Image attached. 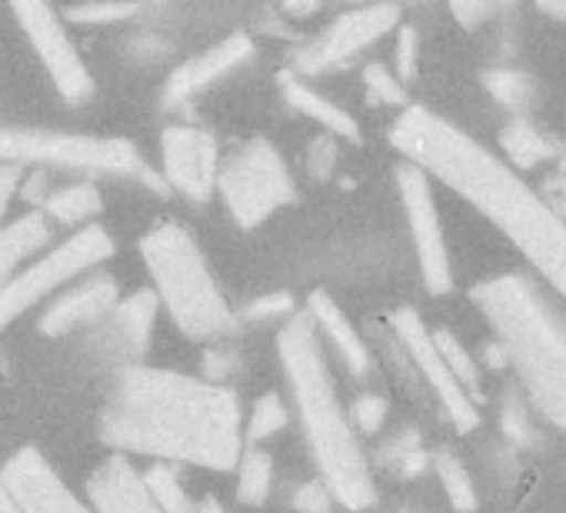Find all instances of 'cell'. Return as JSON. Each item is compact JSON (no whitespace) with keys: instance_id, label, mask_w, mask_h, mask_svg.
<instances>
[{"instance_id":"cell-1","label":"cell","mask_w":566,"mask_h":513,"mask_svg":"<svg viewBox=\"0 0 566 513\" xmlns=\"http://www.w3.org/2000/svg\"><path fill=\"white\" fill-rule=\"evenodd\" d=\"M390 144L407 157V164L447 184L480 210L523 253L536 278L566 297V217L503 157L420 104H407L400 111L390 127Z\"/></svg>"},{"instance_id":"cell-2","label":"cell","mask_w":566,"mask_h":513,"mask_svg":"<svg viewBox=\"0 0 566 513\" xmlns=\"http://www.w3.org/2000/svg\"><path fill=\"white\" fill-rule=\"evenodd\" d=\"M101 437L117 457L230 470L243 450V417L233 390L207 377L130 364L107 390Z\"/></svg>"},{"instance_id":"cell-3","label":"cell","mask_w":566,"mask_h":513,"mask_svg":"<svg viewBox=\"0 0 566 513\" xmlns=\"http://www.w3.org/2000/svg\"><path fill=\"white\" fill-rule=\"evenodd\" d=\"M280 367L287 374L297 417L304 423L307 447L321 470V480L337 503L350 510H367L377 500V483L370 460L364 457L360 437L340 404L337 384L331 377L321 334L307 314H294L276 334Z\"/></svg>"},{"instance_id":"cell-4","label":"cell","mask_w":566,"mask_h":513,"mask_svg":"<svg viewBox=\"0 0 566 513\" xmlns=\"http://www.w3.org/2000/svg\"><path fill=\"white\" fill-rule=\"evenodd\" d=\"M473 304L493 327L526 407L566 433V321L526 274H500L473 287Z\"/></svg>"},{"instance_id":"cell-5","label":"cell","mask_w":566,"mask_h":513,"mask_svg":"<svg viewBox=\"0 0 566 513\" xmlns=\"http://www.w3.org/2000/svg\"><path fill=\"white\" fill-rule=\"evenodd\" d=\"M144 268L154 284L157 304L170 314L174 327L190 341H217L233 327V311L220 294L197 237L167 220L140 240Z\"/></svg>"},{"instance_id":"cell-6","label":"cell","mask_w":566,"mask_h":513,"mask_svg":"<svg viewBox=\"0 0 566 513\" xmlns=\"http://www.w3.org/2000/svg\"><path fill=\"white\" fill-rule=\"evenodd\" d=\"M0 164H24L81 170V174H114L134 177L157 193H167L160 174L147 167L140 150L120 137H94V134H67V130H31V127H4L0 130Z\"/></svg>"},{"instance_id":"cell-7","label":"cell","mask_w":566,"mask_h":513,"mask_svg":"<svg viewBox=\"0 0 566 513\" xmlns=\"http://www.w3.org/2000/svg\"><path fill=\"white\" fill-rule=\"evenodd\" d=\"M107 256H114V237L101 227H81L48 253L34 256L11 281L0 284V331H8L21 314L71 287L74 281L94 274Z\"/></svg>"},{"instance_id":"cell-8","label":"cell","mask_w":566,"mask_h":513,"mask_svg":"<svg viewBox=\"0 0 566 513\" xmlns=\"http://www.w3.org/2000/svg\"><path fill=\"white\" fill-rule=\"evenodd\" d=\"M217 193L237 227L253 230L280 207L297 200L294 174L266 137L240 144L217 170Z\"/></svg>"},{"instance_id":"cell-9","label":"cell","mask_w":566,"mask_h":513,"mask_svg":"<svg viewBox=\"0 0 566 513\" xmlns=\"http://www.w3.org/2000/svg\"><path fill=\"white\" fill-rule=\"evenodd\" d=\"M397 190H400V203H403L407 227L413 237L423 287L433 297H443L453 291V264H450V250H447V237H443V223L437 213L430 177L403 160L397 167Z\"/></svg>"},{"instance_id":"cell-10","label":"cell","mask_w":566,"mask_h":513,"mask_svg":"<svg viewBox=\"0 0 566 513\" xmlns=\"http://www.w3.org/2000/svg\"><path fill=\"white\" fill-rule=\"evenodd\" d=\"M387 327L394 331V337H397L400 347L407 350V357H410L417 377L423 380L427 394H433L437 404L443 407L447 420H450L460 433L476 430V427H480V407L460 390V384H457L453 374L447 370V364H443V357H440V350H437V344H433V334H430V327L423 324V317H420L417 311H410V307H400V311L390 314Z\"/></svg>"},{"instance_id":"cell-11","label":"cell","mask_w":566,"mask_h":513,"mask_svg":"<svg viewBox=\"0 0 566 513\" xmlns=\"http://www.w3.org/2000/svg\"><path fill=\"white\" fill-rule=\"evenodd\" d=\"M397 28H400V8H394V4L344 11L340 18H334L327 24V31H321L314 41H307L294 54V74L301 77V74L334 71V67L354 61L357 54H364L367 48H374L380 38H387Z\"/></svg>"},{"instance_id":"cell-12","label":"cell","mask_w":566,"mask_h":513,"mask_svg":"<svg viewBox=\"0 0 566 513\" xmlns=\"http://www.w3.org/2000/svg\"><path fill=\"white\" fill-rule=\"evenodd\" d=\"M14 18H18L24 38L31 41V48L38 51L54 91L67 104H84L94 94V77H91L84 57L77 54L61 14L51 11L48 4H18Z\"/></svg>"},{"instance_id":"cell-13","label":"cell","mask_w":566,"mask_h":513,"mask_svg":"<svg viewBox=\"0 0 566 513\" xmlns=\"http://www.w3.org/2000/svg\"><path fill=\"white\" fill-rule=\"evenodd\" d=\"M220 147L217 137L193 124H174L160 134V180L190 203H203L217 190Z\"/></svg>"},{"instance_id":"cell-14","label":"cell","mask_w":566,"mask_h":513,"mask_svg":"<svg viewBox=\"0 0 566 513\" xmlns=\"http://www.w3.org/2000/svg\"><path fill=\"white\" fill-rule=\"evenodd\" d=\"M0 486L18 500L24 513H97L87 500H81L67 486V480L34 447L18 450L4 463V470H0Z\"/></svg>"},{"instance_id":"cell-15","label":"cell","mask_w":566,"mask_h":513,"mask_svg":"<svg viewBox=\"0 0 566 513\" xmlns=\"http://www.w3.org/2000/svg\"><path fill=\"white\" fill-rule=\"evenodd\" d=\"M120 304V287L111 274H87L81 281H74L71 287H64L48 311L41 314V334L48 337H64L74 334L81 327H97L111 317V311Z\"/></svg>"},{"instance_id":"cell-16","label":"cell","mask_w":566,"mask_h":513,"mask_svg":"<svg viewBox=\"0 0 566 513\" xmlns=\"http://www.w3.org/2000/svg\"><path fill=\"white\" fill-rule=\"evenodd\" d=\"M253 61V41L250 34H230L220 44L200 51L197 57L184 61L164 84L160 101L167 107H180L193 97H200L203 91H210L213 84H220L223 77H230L233 71H240L243 64Z\"/></svg>"},{"instance_id":"cell-17","label":"cell","mask_w":566,"mask_h":513,"mask_svg":"<svg viewBox=\"0 0 566 513\" xmlns=\"http://www.w3.org/2000/svg\"><path fill=\"white\" fill-rule=\"evenodd\" d=\"M157 297L150 291H137L130 294L127 301H120L111 317L101 327L97 334V347L104 354H114L117 360H127V367L147 350L150 337H154V324H157Z\"/></svg>"},{"instance_id":"cell-18","label":"cell","mask_w":566,"mask_h":513,"mask_svg":"<svg viewBox=\"0 0 566 513\" xmlns=\"http://www.w3.org/2000/svg\"><path fill=\"white\" fill-rule=\"evenodd\" d=\"M87 503L97 513H160L147 496L137 467L127 457L104 460L87 480Z\"/></svg>"},{"instance_id":"cell-19","label":"cell","mask_w":566,"mask_h":513,"mask_svg":"<svg viewBox=\"0 0 566 513\" xmlns=\"http://www.w3.org/2000/svg\"><path fill=\"white\" fill-rule=\"evenodd\" d=\"M307 317L314 324V331L321 337H327V344L337 350V357L344 360V367L350 370V377L364 380L374 374V350L367 347V341L357 334V327L350 324V317L337 307L334 297H327L324 291L311 294L307 301Z\"/></svg>"},{"instance_id":"cell-20","label":"cell","mask_w":566,"mask_h":513,"mask_svg":"<svg viewBox=\"0 0 566 513\" xmlns=\"http://www.w3.org/2000/svg\"><path fill=\"white\" fill-rule=\"evenodd\" d=\"M280 94H283V101H287L297 114H304V117H311L314 124H321L324 127V134H331L334 140L337 137H344V140H360V124L340 107V104H334L331 97H324L321 91H314L304 77H297L294 71H283L280 74Z\"/></svg>"},{"instance_id":"cell-21","label":"cell","mask_w":566,"mask_h":513,"mask_svg":"<svg viewBox=\"0 0 566 513\" xmlns=\"http://www.w3.org/2000/svg\"><path fill=\"white\" fill-rule=\"evenodd\" d=\"M51 237H54V223L44 217V210L21 213L0 227V284L11 281L41 250H48Z\"/></svg>"},{"instance_id":"cell-22","label":"cell","mask_w":566,"mask_h":513,"mask_svg":"<svg viewBox=\"0 0 566 513\" xmlns=\"http://www.w3.org/2000/svg\"><path fill=\"white\" fill-rule=\"evenodd\" d=\"M500 150H503V157H506V164L513 170L516 167L530 170V167H536L543 160H556L563 144L553 134H546L539 124H533L530 117H513L500 134Z\"/></svg>"},{"instance_id":"cell-23","label":"cell","mask_w":566,"mask_h":513,"mask_svg":"<svg viewBox=\"0 0 566 513\" xmlns=\"http://www.w3.org/2000/svg\"><path fill=\"white\" fill-rule=\"evenodd\" d=\"M104 210L101 187L84 180V184H67L44 200V217L61 227H91L97 213Z\"/></svg>"},{"instance_id":"cell-24","label":"cell","mask_w":566,"mask_h":513,"mask_svg":"<svg viewBox=\"0 0 566 513\" xmlns=\"http://www.w3.org/2000/svg\"><path fill=\"white\" fill-rule=\"evenodd\" d=\"M233 470H237V500L243 506H263L273 490V457L263 447H243Z\"/></svg>"},{"instance_id":"cell-25","label":"cell","mask_w":566,"mask_h":513,"mask_svg":"<svg viewBox=\"0 0 566 513\" xmlns=\"http://www.w3.org/2000/svg\"><path fill=\"white\" fill-rule=\"evenodd\" d=\"M483 87L490 91V97L500 107L513 111L516 117H526V111L536 104V94H539L536 81L530 74H523V71H513V67H490V71H483Z\"/></svg>"},{"instance_id":"cell-26","label":"cell","mask_w":566,"mask_h":513,"mask_svg":"<svg viewBox=\"0 0 566 513\" xmlns=\"http://www.w3.org/2000/svg\"><path fill=\"white\" fill-rule=\"evenodd\" d=\"M433 334V344H437V350H440V357H443V364H447V370L453 374V380L460 384V390L480 407L483 404V374H480V367H476V360L470 357V350L463 347V341L453 334V331H430Z\"/></svg>"},{"instance_id":"cell-27","label":"cell","mask_w":566,"mask_h":513,"mask_svg":"<svg viewBox=\"0 0 566 513\" xmlns=\"http://www.w3.org/2000/svg\"><path fill=\"white\" fill-rule=\"evenodd\" d=\"M433 470L440 477V486L450 500V506L457 513H473L480 506V496H476V483L467 470V463L453 453V450H437L433 453Z\"/></svg>"},{"instance_id":"cell-28","label":"cell","mask_w":566,"mask_h":513,"mask_svg":"<svg viewBox=\"0 0 566 513\" xmlns=\"http://www.w3.org/2000/svg\"><path fill=\"white\" fill-rule=\"evenodd\" d=\"M140 483L160 513H197V503L190 500V493L184 490V483L170 463L150 467L147 473H140Z\"/></svg>"},{"instance_id":"cell-29","label":"cell","mask_w":566,"mask_h":513,"mask_svg":"<svg viewBox=\"0 0 566 513\" xmlns=\"http://www.w3.org/2000/svg\"><path fill=\"white\" fill-rule=\"evenodd\" d=\"M380 463L387 470H394L397 477H417L427 470L430 463V453L423 450V440L413 427L400 430L397 437H390L384 447H380Z\"/></svg>"},{"instance_id":"cell-30","label":"cell","mask_w":566,"mask_h":513,"mask_svg":"<svg viewBox=\"0 0 566 513\" xmlns=\"http://www.w3.org/2000/svg\"><path fill=\"white\" fill-rule=\"evenodd\" d=\"M291 423V410L283 404L276 394H263L253 400L250 407V417H247V427H243V437L250 440V447H260L263 440L276 437L283 427Z\"/></svg>"},{"instance_id":"cell-31","label":"cell","mask_w":566,"mask_h":513,"mask_svg":"<svg viewBox=\"0 0 566 513\" xmlns=\"http://www.w3.org/2000/svg\"><path fill=\"white\" fill-rule=\"evenodd\" d=\"M500 427H503V437L523 450H533L539 443V430L533 427V417H530V407L510 390L503 397V407H500Z\"/></svg>"},{"instance_id":"cell-32","label":"cell","mask_w":566,"mask_h":513,"mask_svg":"<svg viewBox=\"0 0 566 513\" xmlns=\"http://www.w3.org/2000/svg\"><path fill=\"white\" fill-rule=\"evenodd\" d=\"M140 11H144L140 4H84V8H67L57 14H61V21L97 28V24H124V21L137 18Z\"/></svg>"},{"instance_id":"cell-33","label":"cell","mask_w":566,"mask_h":513,"mask_svg":"<svg viewBox=\"0 0 566 513\" xmlns=\"http://www.w3.org/2000/svg\"><path fill=\"white\" fill-rule=\"evenodd\" d=\"M364 87L384 107H407V84H400L387 64H367L364 67Z\"/></svg>"},{"instance_id":"cell-34","label":"cell","mask_w":566,"mask_h":513,"mask_svg":"<svg viewBox=\"0 0 566 513\" xmlns=\"http://www.w3.org/2000/svg\"><path fill=\"white\" fill-rule=\"evenodd\" d=\"M387 413H390V407H387V400L380 397V394H364V397H357L354 400V407H350V423H354V430H357V437L360 433H380V427L387 423Z\"/></svg>"},{"instance_id":"cell-35","label":"cell","mask_w":566,"mask_h":513,"mask_svg":"<svg viewBox=\"0 0 566 513\" xmlns=\"http://www.w3.org/2000/svg\"><path fill=\"white\" fill-rule=\"evenodd\" d=\"M394 64H397L394 74H397L400 84L417 77V67H420V34H417L413 24H400L397 28V57H394Z\"/></svg>"},{"instance_id":"cell-36","label":"cell","mask_w":566,"mask_h":513,"mask_svg":"<svg viewBox=\"0 0 566 513\" xmlns=\"http://www.w3.org/2000/svg\"><path fill=\"white\" fill-rule=\"evenodd\" d=\"M294 311H297L294 297H291V294H283V291H276V294L256 297V301L243 311V317H247V324H266V321H291Z\"/></svg>"},{"instance_id":"cell-37","label":"cell","mask_w":566,"mask_h":513,"mask_svg":"<svg viewBox=\"0 0 566 513\" xmlns=\"http://www.w3.org/2000/svg\"><path fill=\"white\" fill-rule=\"evenodd\" d=\"M334 493L327 490V483L317 477V480H304L297 490H294V510L297 513H331L334 506Z\"/></svg>"},{"instance_id":"cell-38","label":"cell","mask_w":566,"mask_h":513,"mask_svg":"<svg viewBox=\"0 0 566 513\" xmlns=\"http://www.w3.org/2000/svg\"><path fill=\"white\" fill-rule=\"evenodd\" d=\"M337 167V140L331 134L314 137L311 150H307V174L314 180H327Z\"/></svg>"},{"instance_id":"cell-39","label":"cell","mask_w":566,"mask_h":513,"mask_svg":"<svg viewBox=\"0 0 566 513\" xmlns=\"http://www.w3.org/2000/svg\"><path fill=\"white\" fill-rule=\"evenodd\" d=\"M21 184H24V170L14 167V164H0V220H4L11 200L21 193Z\"/></svg>"},{"instance_id":"cell-40","label":"cell","mask_w":566,"mask_h":513,"mask_svg":"<svg viewBox=\"0 0 566 513\" xmlns=\"http://www.w3.org/2000/svg\"><path fill=\"white\" fill-rule=\"evenodd\" d=\"M500 8L496 4H453V18L467 28V31H476L486 18H493Z\"/></svg>"},{"instance_id":"cell-41","label":"cell","mask_w":566,"mask_h":513,"mask_svg":"<svg viewBox=\"0 0 566 513\" xmlns=\"http://www.w3.org/2000/svg\"><path fill=\"white\" fill-rule=\"evenodd\" d=\"M321 11V4H283V14H287V18H314Z\"/></svg>"},{"instance_id":"cell-42","label":"cell","mask_w":566,"mask_h":513,"mask_svg":"<svg viewBox=\"0 0 566 513\" xmlns=\"http://www.w3.org/2000/svg\"><path fill=\"white\" fill-rule=\"evenodd\" d=\"M559 174H556V193L563 197V203H566V144H563V150H559Z\"/></svg>"},{"instance_id":"cell-43","label":"cell","mask_w":566,"mask_h":513,"mask_svg":"<svg viewBox=\"0 0 566 513\" xmlns=\"http://www.w3.org/2000/svg\"><path fill=\"white\" fill-rule=\"evenodd\" d=\"M536 11H539V14H546V18L566 21V4H556V0H549V4H539Z\"/></svg>"},{"instance_id":"cell-44","label":"cell","mask_w":566,"mask_h":513,"mask_svg":"<svg viewBox=\"0 0 566 513\" xmlns=\"http://www.w3.org/2000/svg\"><path fill=\"white\" fill-rule=\"evenodd\" d=\"M197 513H227V506H223L217 496H203V500L197 503Z\"/></svg>"},{"instance_id":"cell-45","label":"cell","mask_w":566,"mask_h":513,"mask_svg":"<svg viewBox=\"0 0 566 513\" xmlns=\"http://www.w3.org/2000/svg\"><path fill=\"white\" fill-rule=\"evenodd\" d=\"M0 513H24V510L18 506V500H14L4 486H0Z\"/></svg>"},{"instance_id":"cell-46","label":"cell","mask_w":566,"mask_h":513,"mask_svg":"<svg viewBox=\"0 0 566 513\" xmlns=\"http://www.w3.org/2000/svg\"><path fill=\"white\" fill-rule=\"evenodd\" d=\"M397 513H417V510H410V506H403V510H397Z\"/></svg>"}]
</instances>
